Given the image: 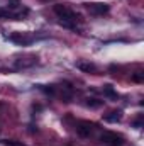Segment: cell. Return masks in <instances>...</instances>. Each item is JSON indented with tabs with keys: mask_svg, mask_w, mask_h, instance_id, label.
Masks as SVG:
<instances>
[{
	"mask_svg": "<svg viewBox=\"0 0 144 146\" xmlns=\"http://www.w3.org/2000/svg\"><path fill=\"white\" fill-rule=\"evenodd\" d=\"M53 10H54V14L59 17V24H61L63 27L80 33L78 22H81V17H80L75 10H71V9H70L68 5H65V3H56V5L53 7Z\"/></svg>",
	"mask_w": 144,
	"mask_h": 146,
	"instance_id": "obj_1",
	"label": "cell"
},
{
	"mask_svg": "<svg viewBox=\"0 0 144 146\" xmlns=\"http://www.w3.org/2000/svg\"><path fill=\"white\" fill-rule=\"evenodd\" d=\"M100 141L107 146H122L124 145V136L117 134L114 131H104L100 134Z\"/></svg>",
	"mask_w": 144,
	"mask_h": 146,
	"instance_id": "obj_2",
	"label": "cell"
},
{
	"mask_svg": "<svg viewBox=\"0 0 144 146\" xmlns=\"http://www.w3.org/2000/svg\"><path fill=\"white\" fill-rule=\"evenodd\" d=\"M95 131H97V124H93L90 121H80L76 124V133L81 138H92L95 134Z\"/></svg>",
	"mask_w": 144,
	"mask_h": 146,
	"instance_id": "obj_3",
	"label": "cell"
},
{
	"mask_svg": "<svg viewBox=\"0 0 144 146\" xmlns=\"http://www.w3.org/2000/svg\"><path fill=\"white\" fill-rule=\"evenodd\" d=\"M87 10L92 14V15H105L110 12V7L104 2H92V3H85Z\"/></svg>",
	"mask_w": 144,
	"mask_h": 146,
	"instance_id": "obj_4",
	"label": "cell"
},
{
	"mask_svg": "<svg viewBox=\"0 0 144 146\" xmlns=\"http://www.w3.org/2000/svg\"><path fill=\"white\" fill-rule=\"evenodd\" d=\"M0 19H12V21H17V15H15L9 7H0Z\"/></svg>",
	"mask_w": 144,
	"mask_h": 146,
	"instance_id": "obj_5",
	"label": "cell"
},
{
	"mask_svg": "<svg viewBox=\"0 0 144 146\" xmlns=\"http://www.w3.org/2000/svg\"><path fill=\"white\" fill-rule=\"evenodd\" d=\"M76 66H78L81 72H87V73H95V72H97V66H95L93 63H85V61H80Z\"/></svg>",
	"mask_w": 144,
	"mask_h": 146,
	"instance_id": "obj_6",
	"label": "cell"
},
{
	"mask_svg": "<svg viewBox=\"0 0 144 146\" xmlns=\"http://www.w3.org/2000/svg\"><path fill=\"white\" fill-rule=\"evenodd\" d=\"M104 119H105L107 122H119V121L122 119V110H114V112L107 114Z\"/></svg>",
	"mask_w": 144,
	"mask_h": 146,
	"instance_id": "obj_7",
	"label": "cell"
},
{
	"mask_svg": "<svg viewBox=\"0 0 144 146\" xmlns=\"http://www.w3.org/2000/svg\"><path fill=\"white\" fill-rule=\"evenodd\" d=\"M10 39L14 42H19V44H29L32 41V37H27V36H24V34H12Z\"/></svg>",
	"mask_w": 144,
	"mask_h": 146,
	"instance_id": "obj_8",
	"label": "cell"
},
{
	"mask_svg": "<svg viewBox=\"0 0 144 146\" xmlns=\"http://www.w3.org/2000/svg\"><path fill=\"white\" fill-rule=\"evenodd\" d=\"M102 92H104L107 97H112V99H115V97H117V92H115V90H114V87H112V85H108V83H107V85H104Z\"/></svg>",
	"mask_w": 144,
	"mask_h": 146,
	"instance_id": "obj_9",
	"label": "cell"
},
{
	"mask_svg": "<svg viewBox=\"0 0 144 146\" xmlns=\"http://www.w3.org/2000/svg\"><path fill=\"white\" fill-rule=\"evenodd\" d=\"M104 102L102 100H97V99H87V106L88 107H93V109H97V107H100Z\"/></svg>",
	"mask_w": 144,
	"mask_h": 146,
	"instance_id": "obj_10",
	"label": "cell"
},
{
	"mask_svg": "<svg viewBox=\"0 0 144 146\" xmlns=\"http://www.w3.org/2000/svg\"><path fill=\"white\" fill-rule=\"evenodd\" d=\"M39 88H41L44 94H48V95H54V94H56V88H54L53 85H49V88H48V87H44V85H41Z\"/></svg>",
	"mask_w": 144,
	"mask_h": 146,
	"instance_id": "obj_11",
	"label": "cell"
},
{
	"mask_svg": "<svg viewBox=\"0 0 144 146\" xmlns=\"http://www.w3.org/2000/svg\"><path fill=\"white\" fill-rule=\"evenodd\" d=\"M5 145H7V146H26V145H22V143H17V141H12V139H9V141H5Z\"/></svg>",
	"mask_w": 144,
	"mask_h": 146,
	"instance_id": "obj_12",
	"label": "cell"
},
{
	"mask_svg": "<svg viewBox=\"0 0 144 146\" xmlns=\"http://www.w3.org/2000/svg\"><path fill=\"white\" fill-rule=\"evenodd\" d=\"M132 80L134 82H143V73H136V75H132Z\"/></svg>",
	"mask_w": 144,
	"mask_h": 146,
	"instance_id": "obj_13",
	"label": "cell"
},
{
	"mask_svg": "<svg viewBox=\"0 0 144 146\" xmlns=\"http://www.w3.org/2000/svg\"><path fill=\"white\" fill-rule=\"evenodd\" d=\"M134 126H136V127H141V126H143V121H141V119H137V121L134 122Z\"/></svg>",
	"mask_w": 144,
	"mask_h": 146,
	"instance_id": "obj_14",
	"label": "cell"
}]
</instances>
